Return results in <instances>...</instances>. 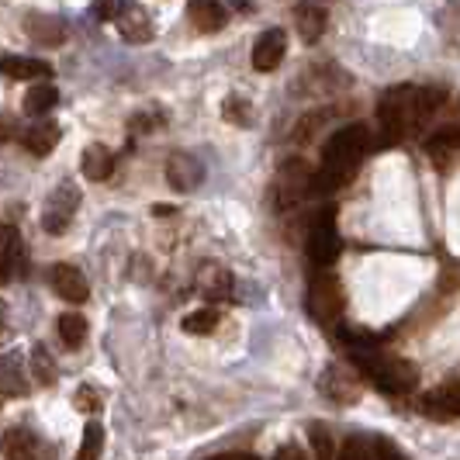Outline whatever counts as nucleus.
<instances>
[{"label": "nucleus", "mask_w": 460, "mask_h": 460, "mask_svg": "<svg viewBox=\"0 0 460 460\" xmlns=\"http://www.w3.org/2000/svg\"><path fill=\"white\" fill-rule=\"evenodd\" d=\"M56 332H59V340L66 343V349H80L84 340H87V319L76 315V312H66V315H59Z\"/></svg>", "instance_id": "5701e85b"}, {"label": "nucleus", "mask_w": 460, "mask_h": 460, "mask_svg": "<svg viewBox=\"0 0 460 460\" xmlns=\"http://www.w3.org/2000/svg\"><path fill=\"white\" fill-rule=\"evenodd\" d=\"M76 208H80V190H76L73 184L56 187L52 198H49V205H46V215H42L46 232H52V235L66 232V226L73 222V215H76Z\"/></svg>", "instance_id": "0eeeda50"}, {"label": "nucleus", "mask_w": 460, "mask_h": 460, "mask_svg": "<svg viewBox=\"0 0 460 460\" xmlns=\"http://www.w3.org/2000/svg\"><path fill=\"white\" fill-rule=\"evenodd\" d=\"M56 104H59V91L49 87V84L46 87H31L28 97H24V111H28V115H49Z\"/></svg>", "instance_id": "b1692460"}, {"label": "nucleus", "mask_w": 460, "mask_h": 460, "mask_svg": "<svg viewBox=\"0 0 460 460\" xmlns=\"http://www.w3.org/2000/svg\"><path fill=\"white\" fill-rule=\"evenodd\" d=\"M0 73L11 80H49L52 66L39 63V59H28V56H0Z\"/></svg>", "instance_id": "4468645a"}, {"label": "nucleus", "mask_w": 460, "mask_h": 460, "mask_svg": "<svg viewBox=\"0 0 460 460\" xmlns=\"http://www.w3.org/2000/svg\"><path fill=\"white\" fill-rule=\"evenodd\" d=\"M308 437H312V450H315V460H336L332 457V443H329V429L325 426H312L308 429Z\"/></svg>", "instance_id": "cd10ccee"}, {"label": "nucleus", "mask_w": 460, "mask_h": 460, "mask_svg": "<svg viewBox=\"0 0 460 460\" xmlns=\"http://www.w3.org/2000/svg\"><path fill=\"white\" fill-rule=\"evenodd\" d=\"M84 173L91 177V181H108L111 177V170H115V156H111V149L108 146H101V142H93L87 146V153H84Z\"/></svg>", "instance_id": "4be33fe9"}, {"label": "nucleus", "mask_w": 460, "mask_h": 460, "mask_svg": "<svg viewBox=\"0 0 460 460\" xmlns=\"http://www.w3.org/2000/svg\"><path fill=\"white\" fill-rule=\"evenodd\" d=\"M226 118H229L232 125H253V111H250V104L243 97H229L226 101Z\"/></svg>", "instance_id": "c85d7f7f"}, {"label": "nucleus", "mask_w": 460, "mask_h": 460, "mask_svg": "<svg viewBox=\"0 0 460 460\" xmlns=\"http://www.w3.org/2000/svg\"><path fill=\"white\" fill-rule=\"evenodd\" d=\"M115 22L128 42H149L153 39V22H149V14H142V7L136 0H125V7H121V14Z\"/></svg>", "instance_id": "f8f14e48"}, {"label": "nucleus", "mask_w": 460, "mask_h": 460, "mask_svg": "<svg viewBox=\"0 0 460 460\" xmlns=\"http://www.w3.org/2000/svg\"><path fill=\"white\" fill-rule=\"evenodd\" d=\"M31 374H35V381H42V385L52 381V364H49V357L42 346L31 349Z\"/></svg>", "instance_id": "c756f323"}, {"label": "nucleus", "mask_w": 460, "mask_h": 460, "mask_svg": "<svg viewBox=\"0 0 460 460\" xmlns=\"http://www.w3.org/2000/svg\"><path fill=\"white\" fill-rule=\"evenodd\" d=\"M340 250H343V239H340V229H336V211L325 208L323 215H315V222L308 229V260L315 267H332Z\"/></svg>", "instance_id": "20e7f679"}, {"label": "nucleus", "mask_w": 460, "mask_h": 460, "mask_svg": "<svg viewBox=\"0 0 460 460\" xmlns=\"http://www.w3.org/2000/svg\"><path fill=\"white\" fill-rule=\"evenodd\" d=\"M370 149V136L364 125H346L336 136L325 138L323 163L312 173V194H332L360 170V163Z\"/></svg>", "instance_id": "f257e3e1"}, {"label": "nucleus", "mask_w": 460, "mask_h": 460, "mask_svg": "<svg viewBox=\"0 0 460 460\" xmlns=\"http://www.w3.org/2000/svg\"><path fill=\"white\" fill-rule=\"evenodd\" d=\"M215 325H218V312L215 308H198V312H190L184 319V332H190V336H208V332H215Z\"/></svg>", "instance_id": "a878e982"}, {"label": "nucleus", "mask_w": 460, "mask_h": 460, "mask_svg": "<svg viewBox=\"0 0 460 460\" xmlns=\"http://www.w3.org/2000/svg\"><path fill=\"white\" fill-rule=\"evenodd\" d=\"M312 166L305 160H288L280 170H277V181H274V201L277 208H295L301 198L312 194Z\"/></svg>", "instance_id": "39448f33"}, {"label": "nucleus", "mask_w": 460, "mask_h": 460, "mask_svg": "<svg viewBox=\"0 0 460 460\" xmlns=\"http://www.w3.org/2000/svg\"><path fill=\"white\" fill-rule=\"evenodd\" d=\"M49 284H52V291L63 301H69V305H80V301H87V295H91L84 274H80L76 267H69V263H56V267L49 270Z\"/></svg>", "instance_id": "9d476101"}, {"label": "nucleus", "mask_w": 460, "mask_h": 460, "mask_svg": "<svg viewBox=\"0 0 460 460\" xmlns=\"http://www.w3.org/2000/svg\"><path fill=\"white\" fill-rule=\"evenodd\" d=\"M295 22H298V31L301 39L312 46V42H319L325 31V11L319 4H312V0H301L298 11H295Z\"/></svg>", "instance_id": "a211bd4d"}, {"label": "nucleus", "mask_w": 460, "mask_h": 460, "mask_svg": "<svg viewBox=\"0 0 460 460\" xmlns=\"http://www.w3.org/2000/svg\"><path fill=\"white\" fill-rule=\"evenodd\" d=\"M377 454H381V460H409L398 447H392L388 439H377Z\"/></svg>", "instance_id": "473e14b6"}, {"label": "nucleus", "mask_w": 460, "mask_h": 460, "mask_svg": "<svg viewBox=\"0 0 460 460\" xmlns=\"http://www.w3.org/2000/svg\"><path fill=\"white\" fill-rule=\"evenodd\" d=\"M336 460H381V454H377V439H367V437L346 439L343 450L336 454Z\"/></svg>", "instance_id": "393cba45"}, {"label": "nucleus", "mask_w": 460, "mask_h": 460, "mask_svg": "<svg viewBox=\"0 0 460 460\" xmlns=\"http://www.w3.org/2000/svg\"><path fill=\"white\" fill-rule=\"evenodd\" d=\"M0 450L7 460H52V454H56L46 439L28 426H11L0 439Z\"/></svg>", "instance_id": "423d86ee"}, {"label": "nucleus", "mask_w": 460, "mask_h": 460, "mask_svg": "<svg viewBox=\"0 0 460 460\" xmlns=\"http://www.w3.org/2000/svg\"><path fill=\"white\" fill-rule=\"evenodd\" d=\"M22 142L31 156H49V153L56 149V142H59V128H56L52 121H39V125H31V128L24 132Z\"/></svg>", "instance_id": "6ab92c4d"}, {"label": "nucleus", "mask_w": 460, "mask_h": 460, "mask_svg": "<svg viewBox=\"0 0 460 460\" xmlns=\"http://www.w3.org/2000/svg\"><path fill=\"white\" fill-rule=\"evenodd\" d=\"M274 460H305V454H301V447L288 443V447H280V450H277Z\"/></svg>", "instance_id": "72a5a7b5"}, {"label": "nucleus", "mask_w": 460, "mask_h": 460, "mask_svg": "<svg viewBox=\"0 0 460 460\" xmlns=\"http://www.w3.org/2000/svg\"><path fill=\"white\" fill-rule=\"evenodd\" d=\"M426 153H429L433 163L447 166V160L460 153V128H439V132H433V136L426 138Z\"/></svg>", "instance_id": "aec40b11"}, {"label": "nucleus", "mask_w": 460, "mask_h": 460, "mask_svg": "<svg viewBox=\"0 0 460 460\" xmlns=\"http://www.w3.org/2000/svg\"><path fill=\"white\" fill-rule=\"evenodd\" d=\"M24 28H28V39L42 42V46H63L66 39V28L59 18H49V14H31L24 18Z\"/></svg>", "instance_id": "f3484780"}, {"label": "nucleus", "mask_w": 460, "mask_h": 460, "mask_svg": "<svg viewBox=\"0 0 460 460\" xmlns=\"http://www.w3.org/2000/svg\"><path fill=\"white\" fill-rule=\"evenodd\" d=\"M353 360H357V367L367 374V381L374 388H381V392L388 394H405L415 388V381H419V374L409 360H402V357H388V353H381L377 346L374 349H360V353H353Z\"/></svg>", "instance_id": "7ed1b4c3"}, {"label": "nucleus", "mask_w": 460, "mask_h": 460, "mask_svg": "<svg viewBox=\"0 0 460 460\" xmlns=\"http://www.w3.org/2000/svg\"><path fill=\"white\" fill-rule=\"evenodd\" d=\"M308 308H312V315H315L319 323H329V319H336V315L343 312V291H340L336 277L323 274V277H315V280H312Z\"/></svg>", "instance_id": "6e6552de"}, {"label": "nucleus", "mask_w": 460, "mask_h": 460, "mask_svg": "<svg viewBox=\"0 0 460 460\" xmlns=\"http://www.w3.org/2000/svg\"><path fill=\"white\" fill-rule=\"evenodd\" d=\"M101 450H104V429H101V422H87L76 460H97L101 457Z\"/></svg>", "instance_id": "bb28decb"}, {"label": "nucleus", "mask_w": 460, "mask_h": 460, "mask_svg": "<svg viewBox=\"0 0 460 460\" xmlns=\"http://www.w3.org/2000/svg\"><path fill=\"white\" fill-rule=\"evenodd\" d=\"M22 263V239L14 226H0V284H7Z\"/></svg>", "instance_id": "2eb2a0df"}, {"label": "nucleus", "mask_w": 460, "mask_h": 460, "mask_svg": "<svg viewBox=\"0 0 460 460\" xmlns=\"http://www.w3.org/2000/svg\"><path fill=\"white\" fill-rule=\"evenodd\" d=\"M166 181L173 190H194L205 181V166L194 160L190 153H173L170 163H166Z\"/></svg>", "instance_id": "9b49d317"}, {"label": "nucleus", "mask_w": 460, "mask_h": 460, "mask_svg": "<svg viewBox=\"0 0 460 460\" xmlns=\"http://www.w3.org/2000/svg\"><path fill=\"white\" fill-rule=\"evenodd\" d=\"M284 56H288V31L284 28H267L253 46V69L270 73L284 63Z\"/></svg>", "instance_id": "1a4fd4ad"}, {"label": "nucleus", "mask_w": 460, "mask_h": 460, "mask_svg": "<svg viewBox=\"0 0 460 460\" xmlns=\"http://www.w3.org/2000/svg\"><path fill=\"white\" fill-rule=\"evenodd\" d=\"M208 460H256L253 454H218V457H208Z\"/></svg>", "instance_id": "f704fd0d"}, {"label": "nucleus", "mask_w": 460, "mask_h": 460, "mask_svg": "<svg viewBox=\"0 0 460 460\" xmlns=\"http://www.w3.org/2000/svg\"><path fill=\"white\" fill-rule=\"evenodd\" d=\"M232 4H239V11H250V0H232Z\"/></svg>", "instance_id": "e433bc0d"}, {"label": "nucleus", "mask_w": 460, "mask_h": 460, "mask_svg": "<svg viewBox=\"0 0 460 460\" xmlns=\"http://www.w3.org/2000/svg\"><path fill=\"white\" fill-rule=\"evenodd\" d=\"M4 323H7V308L0 305V336H4Z\"/></svg>", "instance_id": "c9c22d12"}, {"label": "nucleus", "mask_w": 460, "mask_h": 460, "mask_svg": "<svg viewBox=\"0 0 460 460\" xmlns=\"http://www.w3.org/2000/svg\"><path fill=\"white\" fill-rule=\"evenodd\" d=\"M121 7H125V0H93V14L101 22H115L121 14Z\"/></svg>", "instance_id": "7c9ffc66"}, {"label": "nucleus", "mask_w": 460, "mask_h": 460, "mask_svg": "<svg viewBox=\"0 0 460 460\" xmlns=\"http://www.w3.org/2000/svg\"><path fill=\"white\" fill-rule=\"evenodd\" d=\"M0 392L4 394L28 392V370L22 364V353H4L0 357Z\"/></svg>", "instance_id": "dca6fc26"}, {"label": "nucleus", "mask_w": 460, "mask_h": 460, "mask_svg": "<svg viewBox=\"0 0 460 460\" xmlns=\"http://www.w3.org/2000/svg\"><path fill=\"white\" fill-rule=\"evenodd\" d=\"M443 101H447V91H439V87H412V84L392 87L381 97L377 125L388 142H398L409 132H415L422 125V118L433 115Z\"/></svg>", "instance_id": "f03ea898"}, {"label": "nucleus", "mask_w": 460, "mask_h": 460, "mask_svg": "<svg viewBox=\"0 0 460 460\" xmlns=\"http://www.w3.org/2000/svg\"><path fill=\"white\" fill-rule=\"evenodd\" d=\"M187 18L198 31H218L226 24L222 0H187Z\"/></svg>", "instance_id": "ddd939ff"}, {"label": "nucleus", "mask_w": 460, "mask_h": 460, "mask_svg": "<svg viewBox=\"0 0 460 460\" xmlns=\"http://www.w3.org/2000/svg\"><path fill=\"white\" fill-rule=\"evenodd\" d=\"M76 409H84V412L91 409V412H97V409H101L97 392H93V388H80V392H76Z\"/></svg>", "instance_id": "2f4dec72"}, {"label": "nucleus", "mask_w": 460, "mask_h": 460, "mask_svg": "<svg viewBox=\"0 0 460 460\" xmlns=\"http://www.w3.org/2000/svg\"><path fill=\"white\" fill-rule=\"evenodd\" d=\"M422 409L429 415H439V419L460 415V385H443L433 394H426V405Z\"/></svg>", "instance_id": "412c9836"}]
</instances>
